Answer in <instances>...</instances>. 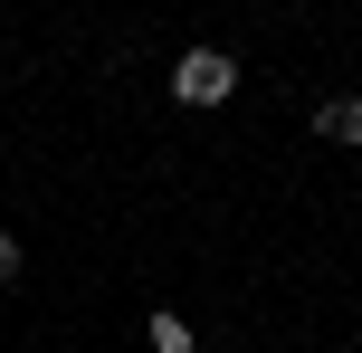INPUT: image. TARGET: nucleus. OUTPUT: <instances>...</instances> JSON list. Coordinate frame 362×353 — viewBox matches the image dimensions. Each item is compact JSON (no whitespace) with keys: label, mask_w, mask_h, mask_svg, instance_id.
Returning <instances> with one entry per match:
<instances>
[{"label":"nucleus","mask_w":362,"mask_h":353,"mask_svg":"<svg viewBox=\"0 0 362 353\" xmlns=\"http://www.w3.org/2000/svg\"><path fill=\"white\" fill-rule=\"evenodd\" d=\"M229 86H238V57L229 48H181V67H172L181 105H229Z\"/></svg>","instance_id":"1"},{"label":"nucleus","mask_w":362,"mask_h":353,"mask_svg":"<svg viewBox=\"0 0 362 353\" xmlns=\"http://www.w3.org/2000/svg\"><path fill=\"white\" fill-rule=\"evenodd\" d=\"M315 134H334V144H362V96H353V105H325V115H315Z\"/></svg>","instance_id":"2"},{"label":"nucleus","mask_w":362,"mask_h":353,"mask_svg":"<svg viewBox=\"0 0 362 353\" xmlns=\"http://www.w3.org/2000/svg\"><path fill=\"white\" fill-rule=\"evenodd\" d=\"M10 277H19V239L0 229V287H10Z\"/></svg>","instance_id":"3"}]
</instances>
